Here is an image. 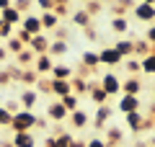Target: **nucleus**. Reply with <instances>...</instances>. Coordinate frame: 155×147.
Returning <instances> with one entry per match:
<instances>
[{
  "label": "nucleus",
  "mask_w": 155,
  "mask_h": 147,
  "mask_svg": "<svg viewBox=\"0 0 155 147\" xmlns=\"http://www.w3.org/2000/svg\"><path fill=\"white\" fill-rule=\"evenodd\" d=\"M39 116L34 114V111H18L16 116L11 119V132L13 134H18V132H34V126H36Z\"/></svg>",
  "instance_id": "f257e3e1"
},
{
  "label": "nucleus",
  "mask_w": 155,
  "mask_h": 147,
  "mask_svg": "<svg viewBox=\"0 0 155 147\" xmlns=\"http://www.w3.org/2000/svg\"><path fill=\"white\" fill-rule=\"evenodd\" d=\"M98 85L104 88V93H106L109 98H111V96H116V93H122V80H119L114 72H106V75L98 80Z\"/></svg>",
  "instance_id": "f03ea898"
},
{
  "label": "nucleus",
  "mask_w": 155,
  "mask_h": 147,
  "mask_svg": "<svg viewBox=\"0 0 155 147\" xmlns=\"http://www.w3.org/2000/svg\"><path fill=\"white\" fill-rule=\"evenodd\" d=\"M132 13H134L137 21L147 23V26H150V23H155V5H147V3H134Z\"/></svg>",
  "instance_id": "7ed1b4c3"
},
{
  "label": "nucleus",
  "mask_w": 155,
  "mask_h": 147,
  "mask_svg": "<svg viewBox=\"0 0 155 147\" xmlns=\"http://www.w3.org/2000/svg\"><path fill=\"white\" fill-rule=\"evenodd\" d=\"M98 62H101V65H106V67H116V65H122V62H124V57L119 54L114 47H106V49H101V52H98Z\"/></svg>",
  "instance_id": "20e7f679"
},
{
  "label": "nucleus",
  "mask_w": 155,
  "mask_h": 147,
  "mask_svg": "<svg viewBox=\"0 0 155 147\" xmlns=\"http://www.w3.org/2000/svg\"><path fill=\"white\" fill-rule=\"evenodd\" d=\"M18 103H21L23 111H34V106L39 103V93H36V88H23L21 96H18Z\"/></svg>",
  "instance_id": "39448f33"
},
{
  "label": "nucleus",
  "mask_w": 155,
  "mask_h": 147,
  "mask_svg": "<svg viewBox=\"0 0 155 147\" xmlns=\"http://www.w3.org/2000/svg\"><path fill=\"white\" fill-rule=\"evenodd\" d=\"M114 116V106L111 103H104V106H96V114H93V124L98 129H106V121Z\"/></svg>",
  "instance_id": "423d86ee"
},
{
  "label": "nucleus",
  "mask_w": 155,
  "mask_h": 147,
  "mask_svg": "<svg viewBox=\"0 0 155 147\" xmlns=\"http://www.w3.org/2000/svg\"><path fill=\"white\" fill-rule=\"evenodd\" d=\"M21 28H23V31H28L31 36H39V34H44V28H41V21H39V16H34V13H26V16H23Z\"/></svg>",
  "instance_id": "0eeeda50"
},
{
  "label": "nucleus",
  "mask_w": 155,
  "mask_h": 147,
  "mask_svg": "<svg viewBox=\"0 0 155 147\" xmlns=\"http://www.w3.org/2000/svg\"><path fill=\"white\" fill-rule=\"evenodd\" d=\"M0 21H5L8 23V26H13V28H16V26H21V21H23V13L21 11H18V8H5V11H0Z\"/></svg>",
  "instance_id": "6e6552de"
},
{
  "label": "nucleus",
  "mask_w": 155,
  "mask_h": 147,
  "mask_svg": "<svg viewBox=\"0 0 155 147\" xmlns=\"http://www.w3.org/2000/svg\"><path fill=\"white\" fill-rule=\"evenodd\" d=\"M47 116H49V119H54L57 124H62V121H67V111H65V106L60 103V101H52L49 106H47Z\"/></svg>",
  "instance_id": "1a4fd4ad"
},
{
  "label": "nucleus",
  "mask_w": 155,
  "mask_h": 147,
  "mask_svg": "<svg viewBox=\"0 0 155 147\" xmlns=\"http://www.w3.org/2000/svg\"><path fill=\"white\" fill-rule=\"evenodd\" d=\"M31 67H34V70H36L41 77H44V75H49V72H52L54 62H52V57H49V54H39L36 60H34V65H31Z\"/></svg>",
  "instance_id": "9d476101"
},
{
  "label": "nucleus",
  "mask_w": 155,
  "mask_h": 147,
  "mask_svg": "<svg viewBox=\"0 0 155 147\" xmlns=\"http://www.w3.org/2000/svg\"><path fill=\"white\" fill-rule=\"evenodd\" d=\"M116 109L122 111V114L140 111V98H137V96H122V101H116Z\"/></svg>",
  "instance_id": "9b49d317"
},
{
  "label": "nucleus",
  "mask_w": 155,
  "mask_h": 147,
  "mask_svg": "<svg viewBox=\"0 0 155 147\" xmlns=\"http://www.w3.org/2000/svg\"><path fill=\"white\" fill-rule=\"evenodd\" d=\"M13 147H36V137H34V132H18V134L11 137Z\"/></svg>",
  "instance_id": "f8f14e48"
},
{
  "label": "nucleus",
  "mask_w": 155,
  "mask_h": 147,
  "mask_svg": "<svg viewBox=\"0 0 155 147\" xmlns=\"http://www.w3.org/2000/svg\"><path fill=\"white\" fill-rule=\"evenodd\" d=\"M39 72L34 70V67H21V75H18V83H23L26 88H36V83H39Z\"/></svg>",
  "instance_id": "ddd939ff"
},
{
  "label": "nucleus",
  "mask_w": 155,
  "mask_h": 147,
  "mask_svg": "<svg viewBox=\"0 0 155 147\" xmlns=\"http://www.w3.org/2000/svg\"><path fill=\"white\" fill-rule=\"evenodd\" d=\"M88 93H91V101H93L96 106H104V103H109V96H106V93H104V88L98 85V80H91Z\"/></svg>",
  "instance_id": "4468645a"
},
{
  "label": "nucleus",
  "mask_w": 155,
  "mask_h": 147,
  "mask_svg": "<svg viewBox=\"0 0 155 147\" xmlns=\"http://www.w3.org/2000/svg\"><path fill=\"white\" fill-rule=\"evenodd\" d=\"M28 49H31L36 57H39V54H47V52H49V39H47L44 34H39V36H34V39H31Z\"/></svg>",
  "instance_id": "2eb2a0df"
},
{
  "label": "nucleus",
  "mask_w": 155,
  "mask_h": 147,
  "mask_svg": "<svg viewBox=\"0 0 155 147\" xmlns=\"http://www.w3.org/2000/svg\"><path fill=\"white\" fill-rule=\"evenodd\" d=\"M67 93H72V85H70V80H54V77H52L49 96H54V98H62V96H67Z\"/></svg>",
  "instance_id": "dca6fc26"
},
{
  "label": "nucleus",
  "mask_w": 155,
  "mask_h": 147,
  "mask_svg": "<svg viewBox=\"0 0 155 147\" xmlns=\"http://www.w3.org/2000/svg\"><path fill=\"white\" fill-rule=\"evenodd\" d=\"M114 49L124 57V60H129V57H134V39H116Z\"/></svg>",
  "instance_id": "f3484780"
},
{
  "label": "nucleus",
  "mask_w": 155,
  "mask_h": 147,
  "mask_svg": "<svg viewBox=\"0 0 155 147\" xmlns=\"http://www.w3.org/2000/svg\"><path fill=\"white\" fill-rule=\"evenodd\" d=\"M106 147H116L119 142H124V129L119 126H106Z\"/></svg>",
  "instance_id": "a211bd4d"
},
{
  "label": "nucleus",
  "mask_w": 155,
  "mask_h": 147,
  "mask_svg": "<svg viewBox=\"0 0 155 147\" xmlns=\"http://www.w3.org/2000/svg\"><path fill=\"white\" fill-rule=\"evenodd\" d=\"M140 90H142V80H140V77H127V80L122 83L124 96H137L140 98Z\"/></svg>",
  "instance_id": "6ab92c4d"
},
{
  "label": "nucleus",
  "mask_w": 155,
  "mask_h": 147,
  "mask_svg": "<svg viewBox=\"0 0 155 147\" xmlns=\"http://www.w3.org/2000/svg\"><path fill=\"white\" fill-rule=\"evenodd\" d=\"M124 119H127V126L134 132V134L145 129V116L140 114V111H132V114H124Z\"/></svg>",
  "instance_id": "aec40b11"
},
{
  "label": "nucleus",
  "mask_w": 155,
  "mask_h": 147,
  "mask_svg": "<svg viewBox=\"0 0 155 147\" xmlns=\"http://www.w3.org/2000/svg\"><path fill=\"white\" fill-rule=\"evenodd\" d=\"M67 119H70L72 129H85V126H88V121H91V116L85 114L83 109H78V111H72V114L67 116Z\"/></svg>",
  "instance_id": "412c9836"
},
{
  "label": "nucleus",
  "mask_w": 155,
  "mask_h": 147,
  "mask_svg": "<svg viewBox=\"0 0 155 147\" xmlns=\"http://www.w3.org/2000/svg\"><path fill=\"white\" fill-rule=\"evenodd\" d=\"M70 85H72V93H75V96L80 98V93H88V88H91V77H83V75H72Z\"/></svg>",
  "instance_id": "4be33fe9"
},
{
  "label": "nucleus",
  "mask_w": 155,
  "mask_h": 147,
  "mask_svg": "<svg viewBox=\"0 0 155 147\" xmlns=\"http://www.w3.org/2000/svg\"><path fill=\"white\" fill-rule=\"evenodd\" d=\"M67 49H70V41H62V39H49V57H62L67 54Z\"/></svg>",
  "instance_id": "5701e85b"
},
{
  "label": "nucleus",
  "mask_w": 155,
  "mask_h": 147,
  "mask_svg": "<svg viewBox=\"0 0 155 147\" xmlns=\"http://www.w3.org/2000/svg\"><path fill=\"white\" fill-rule=\"evenodd\" d=\"M39 21H41V28H44V31H54V28L60 26V16H57V13H52V11L41 13V16H39Z\"/></svg>",
  "instance_id": "b1692460"
},
{
  "label": "nucleus",
  "mask_w": 155,
  "mask_h": 147,
  "mask_svg": "<svg viewBox=\"0 0 155 147\" xmlns=\"http://www.w3.org/2000/svg\"><path fill=\"white\" fill-rule=\"evenodd\" d=\"M72 75H75V70L67 65H54L49 72V77H54V80H72Z\"/></svg>",
  "instance_id": "393cba45"
},
{
  "label": "nucleus",
  "mask_w": 155,
  "mask_h": 147,
  "mask_svg": "<svg viewBox=\"0 0 155 147\" xmlns=\"http://www.w3.org/2000/svg\"><path fill=\"white\" fill-rule=\"evenodd\" d=\"M70 18H72V26H78V28H85V26H91V23H93V18H91L83 8H80V11H75Z\"/></svg>",
  "instance_id": "a878e982"
},
{
  "label": "nucleus",
  "mask_w": 155,
  "mask_h": 147,
  "mask_svg": "<svg viewBox=\"0 0 155 147\" xmlns=\"http://www.w3.org/2000/svg\"><path fill=\"white\" fill-rule=\"evenodd\" d=\"M80 60H83V67H85V70H91V72H96V67L101 65V62H98V52H83Z\"/></svg>",
  "instance_id": "bb28decb"
},
{
  "label": "nucleus",
  "mask_w": 155,
  "mask_h": 147,
  "mask_svg": "<svg viewBox=\"0 0 155 147\" xmlns=\"http://www.w3.org/2000/svg\"><path fill=\"white\" fill-rule=\"evenodd\" d=\"M62 106H65V111L67 114H72V111H78V103H80V98L75 96V93H67V96H62V98H57Z\"/></svg>",
  "instance_id": "cd10ccee"
},
{
  "label": "nucleus",
  "mask_w": 155,
  "mask_h": 147,
  "mask_svg": "<svg viewBox=\"0 0 155 147\" xmlns=\"http://www.w3.org/2000/svg\"><path fill=\"white\" fill-rule=\"evenodd\" d=\"M16 60H18V67H31V65H34V60H36V54H34L31 49L26 47L21 54H16Z\"/></svg>",
  "instance_id": "c85d7f7f"
},
{
  "label": "nucleus",
  "mask_w": 155,
  "mask_h": 147,
  "mask_svg": "<svg viewBox=\"0 0 155 147\" xmlns=\"http://www.w3.org/2000/svg\"><path fill=\"white\" fill-rule=\"evenodd\" d=\"M5 49H8V54H13V57H16V54H21V52H23V49H26V47H23V44H21V39L11 36V39H8V41H5Z\"/></svg>",
  "instance_id": "c756f323"
},
{
  "label": "nucleus",
  "mask_w": 155,
  "mask_h": 147,
  "mask_svg": "<svg viewBox=\"0 0 155 147\" xmlns=\"http://www.w3.org/2000/svg\"><path fill=\"white\" fill-rule=\"evenodd\" d=\"M111 31H114V34H127L129 31V21H127V18H111Z\"/></svg>",
  "instance_id": "7c9ffc66"
},
{
  "label": "nucleus",
  "mask_w": 155,
  "mask_h": 147,
  "mask_svg": "<svg viewBox=\"0 0 155 147\" xmlns=\"http://www.w3.org/2000/svg\"><path fill=\"white\" fill-rule=\"evenodd\" d=\"M124 70L129 72V77H137V72H142V65H140L137 57H129V60L124 62Z\"/></svg>",
  "instance_id": "2f4dec72"
},
{
  "label": "nucleus",
  "mask_w": 155,
  "mask_h": 147,
  "mask_svg": "<svg viewBox=\"0 0 155 147\" xmlns=\"http://www.w3.org/2000/svg\"><path fill=\"white\" fill-rule=\"evenodd\" d=\"M140 65H142V72L145 75H155V54H147L140 60Z\"/></svg>",
  "instance_id": "473e14b6"
},
{
  "label": "nucleus",
  "mask_w": 155,
  "mask_h": 147,
  "mask_svg": "<svg viewBox=\"0 0 155 147\" xmlns=\"http://www.w3.org/2000/svg\"><path fill=\"white\" fill-rule=\"evenodd\" d=\"M147 54H150V44L145 41V39H137V41H134V57L142 60V57H147Z\"/></svg>",
  "instance_id": "72a5a7b5"
},
{
  "label": "nucleus",
  "mask_w": 155,
  "mask_h": 147,
  "mask_svg": "<svg viewBox=\"0 0 155 147\" xmlns=\"http://www.w3.org/2000/svg\"><path fill=\"white\" fill-rule=\"evenodd\" d=\"M75 145V137L67 134V132H62L60 137H54V147H72Z\"/></svg>",
  "instance_id": "f704fd0d"
},
{
  "label": "nucleus",
  "mask_w": 155,
  "mask_h": 147,
  "mask_svg": "<svg viewBox=\"0 0 155 147\" xmlns=\"http://www.w3.org/2000/svg\"><path fill=\"white\" fill-rule=\"evenodd\" d=\"M101 8H104V5H101V0H91V3H85V8H83V11L88 13L91 18H93L96 13H101Z\"/></svg>",
  "instance_id": "c9c22d12"
},
{
  "label": "nucleus",
  "mask_w": 155,
  "mask_h": 147,
  "mask_svg": "<svg viewBox=\"0 0 155 147\" xmlns=\"http://www.w3.org/2000/svg\"><path fill=\"white\" fill-rule=\"evenodd\" d=\"M49 88H52V77H39V83H36V93H47L49 96Z\"/></svg>",
  "instance_id": "e433bc0d"
},
{
  "label": "nucleus",
  "mask_w": 155,
  "mask_h": 147,
  "mask_svg": "<svg viewBox=\"0 0 155 147\" xmlns=\"http://www.w3.org/2000/svg\"><path fill=\"white\" fill-rule=\"evenodd\" d=\"M13 8H18V11L26 16V13L34 8V0H13Z\"/></svg>",
  "instance_id": "4c0bfd02"
},
{
  "label": "nucleus",
  "mask_w": 155,
  "mask_h": 147,
  "mask_svg": "<svg viewBox=\"0 0 155 147\" xmlns=\"http://www.w3.org/2000/svg\"><path fill=\"white\" fill-rule=\"evenodd\" d=\"M11 36H16V28H13V26H8L5 21H0V39H5V41H8Z\"/></svg>",
  "instance_id": "58836bf2"
},
{
  "label": "nucleus",
  "mask_w": 155,
  "mask_h": 147,
  "mask_svg": "<svg viewBox=\"0 0 155 147\" xmlns=\"http://www.w3.org/2000/svg\"><path fill=\"white\" fill-rule=\"evenodd\" d=\"M11 65H5V67H0V85H8L11 83Z\"/></svg>",
  "instance_id": "ea45409f"
},
{
  "label": "nucleus",
  "mask_w": 155,
  "mask_h": 147,
  "mask_svg": "<svg viewBox=\"0 0 155 147\" xmlns=\"http://www.w3.org/2000/svg\"><path fill=\"white\" fill-rule=\"evenodd\" d=\"M16 39H21V44H23V47H28L34 36H31L28 31H23V28H18V31H16Z\"/></svg>",
  "instance_id": "a19ab883"
},
{
  "label": "nucleus",
  "mask_w": 155,
  "mask_h": 147,
  "mask_svg": "<svg viewBox=\"0 0 155 147\" xmlns=\"http://www.w3.org/2000/svg\"><path fill=\"white\" fill-rule=\"evenodd\" d=\"M83 34H85V39H88V41H96V39H98V31H96L93 23H91V26H85V28H83Z\"/></svg>",
  "instance_id": "79ce46f5"
},
{
  "label": "nucleus",
  "mask_w": 155,
  "mask_h": 147,
  "mask_svg": "<svg viewBox=\"0 0 155 147\" xmlns=\"http://www.w3.org/2000/svg\"><path fill=\"white\" fill-rule=\"evenodd\" d=\"M5 111L11 116H16L18 111H21V103H18V101H5Z\"/></svg>",
  "instance_id": "37998d69"
},
{
  "label": "nucleus",
  "mask_w": 155,
  "mask_h": 147,
  "mask_svg": "<svg viewBox=\"0 0 155 147\" xmlns=\"http://www.w3.org/2000/svg\"><path fill=\"white\" fill-rule=\"evenodd\" d=\"M11 119L13 116L5 111V106H0V126H11Z\"/></svg>",
  "instance_id": "c03bdc74"
},
{
  "label": "nucleus",
  "mask_w": 155,
  "mask_h": 147,
  "mask_svg": "<svg viewBox=\"0 0 155 147\" xmlns=\"http://www.w3.org/2000/svg\"><path fill=\"white\" fill-rule=\"evenodd\" d=\"M34 3H36V5L41 8V11H44V13H47V11H52V8H54V0H34Z\"/></svg>",
  "instance_id": "a18cd8bd"
},
{
  "label": "nucleus",
  "mask_w": 155,
  "mask_h": 147,
  "mask_svg": "<svg viewBox=\"0 0 155 147\" xmlns=\"http://www.w3.org/2000/svg\"><path fill=\"white\" fill-rule=\"evenodd\" d=\"M85 147H106V142L101 137H91V139H85Z\"/></svg>",
  "instance_id": "49530a36"
},
{
  "label": "nucleus",
  "mask_w": 155,
  "mask_h": 147,
  "mask_svg": "<svg viewBox=\"0 0 155 147\" xmlns=\"http://www.w3.org/2000/svg\"><path fill=\"white\" fill-rule=\"evenodd\" d=\"M145 41L155 44V23H150V26H147V31H145Z\"/></svg>",
  "instance_id": "de8ad7c7"
},
{
  "label": "nucleus",
  "mask_w": 155,
  "mask_h": 147,
  "mask_svg": "<svg viewBox=\"0 0 155 147\" xmlns=\"http://www.w3.org/2000/svg\"><path fill=\"white\" fill-rule=\"evenodd\" d=\"M52 13H57V16H70V8H67V5H57V3H54V8H52Z\"/></svg>",
  "instance_id": "09e8293b"
},
{
  "label": "nucleus",
  "mask_w": 155,
  "mask_h": 147,
  "mask_svg": "<svg viewBox=\"0 0 155 147\" xmlns=\"http://www.w3.org/2000/svg\"><path fill=\"white\" fill-rule=\"evenodd\" d=\"M34 129H41V132H47V129H49V124H47L44 119H39V121H36V126H34Z\"/></svg>",
  "instance_id": "8fccbe9b"
},
{
  "label": "nucleus",
  "mask_w": 155,
  "mask_h": 147,
  "mask_svg": "<svg viewBox=\"0 0 155 147\" xmlns=\"http://www.w3.org/2000/svg\"><path fill=\"white\" fill-rule=\"evenodd\" d=\"M13 5V0H0V11H5V8Z\"/></svg>",
  "instance_id": "3c124183"
},
{
  "label": "nucleus",
  "mask_w": 155,
  "mask_h": 147,
  "mask_svg": "<svg viewBox=\"0 0 155 147\" xmlns=\"http://www.w3.org/2000/svg\"><path fill=\"white\" fill-rule=\"evenodd\" d=\"M5 57H8V49H5V44L0 47V62H5Z\"/></svg>",
  "instance_id": "603ef678"
},
{
  "label": "nucleus",
  "mask_w": 155,
  "mask_h": 147,
  "mask_svg": "<svg viewBox=\"0 0 155 147\" xmlns=\"http://www.w3.org/2000/svg\"><path fill=\"white\" fill-rule=\"evenodd\" d=\"M0 147H13V142L11 139H3V142H0Z\"/></svg>",
  "instance_id": "864d4df0"
},
{
  "label": "nucleus",
  "mask_w": 155,
  "mask_h": 147,
  "mask_svg": "<svg viewBox=\"0 0 155 147\" xmlns=\"http://www.w3.org/2000/svg\"><path fill=\"white\" fill-rule=\"evenodd\" d=\"M72 147H85V142L83 139H75V145H72Z\"/></svg>",
  "instance_id": "5fc2aeb1"
},
{
  "label": "nucleus",
  "mask_w": 155,
  "mask_h": 147,
  "mask_svg": "<svg viewBox=\"0 0 155 147\" xmlns=\"http://www.w3.org/2000/svg\"><path fill=\"white\" fill-rule=\"evenodd\" d=\"M147 147H155V134H153V137L147 139Z\"/></svg>",
  "instance_id": "6e6d98bb"
},
{
  "label": "nucleus",
  "mask_w": 155,
  "mask_h": 147,
  "mask_svg": "<svg viewBox=\"0 0 155 147\" xmlns=\"http://www.w3.org/2000/svg\"><path fill=\"white\" fill-rule=\"evenodd\" d=\"M57 5H67V3H70V0H54Z\"/></svg>",
  "instance_id": "4d7b16f0"
},
{
  "label": "nucleus",
  "mask_w": 155,
  "mask_h": 147,
  "mask_svg": "<svg viewBox=\"0 0 155 147\" xmlns=\"http://www.w3.org/2000/svg\"><path fill=\"white\" fill-rule=\"evenodd\" d=\"M140 3H147V5H155V0H140Z\"/></svg>",
  "instance_id": "13d9d810"
},
{
  "label": "nucleus",
  "mask_w": 155,
  "mask_h": 147,
  "mask_svg": "<svg viewBox=\"0 0 155 147\" xmlns=\"http://www.w3.org/2000/svg\"><path fill=\"white\" fill-rule=\"evenodd\" d=\"M153 98H155V88H153Z\"/></svg>",
  "instance_id": "bf43d9fd"
},
{
  "label": "nucleus",
  "mask_w": 155,
  "mask_h": 147,
  "mask_svg": "<svg viewBox=\"0 0 155 147\" xmlns=\"http://www.w3.org/2000/svg\"><path fill=\"white\" fill-rule=\"evenodd\" d=\"M85 3H91V0H85Z\"/></svg>",
  "instance_id": "052dcab7"
},
{
  "label": "nucleus",
  "mask_w": 155,
  "mask_h": 147,
  "mask_svg": "<svg viewBox=\"0 0 155 147\" xmlns=\"http://www.w3.org/2000/svg\"><path fill=\"white\" fill-rule=\"evenodd\" d=\"M101 3H104V0H101Z\"/></svg>",
  "instance_id": "680f3d73"
}]
</instances>
